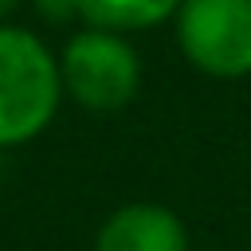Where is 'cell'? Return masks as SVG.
<instances>
[{
  "label": "cell",
  "mask_w": 251,
  "mask_h": 251,
  "mask_svg": "<svg viewBox=\"0 0 251 251\" xmlns=\"http://www.w3.org/2000/svg\"><path fill=\"white\" fill-rule=\"evenodd\" d=\"M184 0H75V12L86 16L94 27L106 31H133L161 24L165 16H176Z\"/></svg>",
  "instance_id": "5b68a950"
},
{
  "label": "cell",
  "mask_w": 251,
  "mask_h": 251,
  "mask_svg": "<svg viewBox=\"0 0 251 251\" xmlns=\"http://www.w3.org/2000/svg\"><path fill=\"white\" fill-rule=\"evenodd\" d=\"M16 4H20V0H0V20H4V16H8V12L16 8Z\"/></svg>",
  "instance_id": "8992f818"
},
{
  "label": "cell",
  "mask_w": 251,
  "mask_h": 251,
  "mask_svg": "<svg viewBox=\"0 0 251 251\" xmlns=\"http://www.w3.org/2000/svg\"><path fill=\"white\" fill-rule=\"evenodd\" d=\"M94 251H188V231L161 204H126L106 216Z\"/></svg>",
  "instance_id": "277c9868"
},
{
  "label": "cell",
  "mask_w": 251,
  "mask_h": 251,
  "mask_svg": "<svg viewBox=\"0 0 251 251\" xmlns=\"http://www.w3.org/2000/svg\"><path fill=\"white\" fill-rule=\"evenodd\" d=\"M63 75L55 55L24 27L0 24V149L24 145L55 118Z\"/></svg>",
  "instance_id": "6da1fadb"
},
{
  "label": "cell",
  "mask_w": 251,
  "mask_h": 251,
  "mask_svg": "<svg viewBox=\"0 0 251 251\" xmlns=\"http://www.w3.org/2000/svg\"><path fill=\"white\" fill-rule=\"evenodd\" d=\"M176 39L188 63L212 78L251 75V0H184Z\"/></svg>",
  "instance_id": "3957f363"
},
{
  "label": "cell",
  "mask_w": 251,
  "mask_h": 251,
  "mask_svg": "<svg viewBox=\"0 0 251 251\" xmlns=\"http://www.w3.org/2000/svg\"><path fill=\"white\" fill-rule=\"evenodd\" d=\"M59 75H63L67 94L78 106L110 114V110H122L137 94L141 63H137V51L118 31L90 27V31H78L67 43Z\"/></svg>",
  "instance_id": "7a4b0ae2"
}]
</instances>
